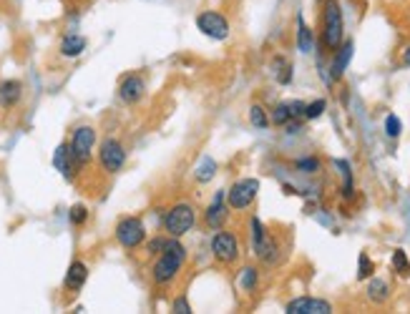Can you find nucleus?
Instances as JSON below:
<instances>
[{
    "label": "nucleus",
    "mask_w": 410,
    "mask_h": 314,
    "mask_svg": "<svg viewBox=\"0 0 410 314\" xmlns=\"http://www.w3.org/2000/svg\"><path fill=\"white\" fill-rule=\"evenodd\" d=\"M184 262H186V249H184V244L179 241V239L171 237L166 249L159 254L156 262H154V267H152L154 284H159V287L171 284L179 276V271H182Z\"/></svg>",
    "instance_id": "obj_1"
},
{
    "label": "nucleus",
    "mask_w": 410,
    "mask_h": 314,
    "mask_svg": "<svg viewBox=\"0 0 410 314\" xmlns=\"http://www.w3.org/2000/svg\"><path fill=\"white\" fill-rule=\"evenodd\" d=\"M161 226H164V232L174 239H182L191 232L196 226V211L191 204H174L169 211L164 214V219H161Z\"/></svg>",
    "instance_id": "obj_2"
},
{
    "label": "nucleus",
    "mask_w": 410,
    "mask_h": 314,
    "mask_svg": "<svg viewBox=\"0 0 410 314\" xmlns=\"http://www.w3.org/2000/svg\"><path fill=\"white\" fill-rule=\"evenodd\" d=\"M342 31H345V23H342V10L337 0H325V6H322V43H325V48H337L342 43Z\"/></svg>",
    "instance_id": "obj_3"
},
{
    "label": "nucleus",
    "mask_w": 410,
    "mask_h": 314,
    "mask_svg": "<svg viewBox=\"0 0 410 314\" xmlns=\"http://www.w3.org/2000/svg\"><path fill=\"white\" fill-rule=\"evenodd\" d=\"M257 194H259V181L252 179V176H247V179H240V181H234L227 188V204L234 211H244V209H249L254 204Z\"/></svg>",
    "instance_id": "obj_4"
},
{
    "label": "nucleus",
    "mask_w": 410,
    "mask_h": 314,
    "mask_svg": "<svg viewBox=\"0 0 410 314\" xmlns=\"http://www.w3.org/2000/svg\"><path fill=\"white\" fill-rule=\"evenodd\" d=\"M249 239H252L254 254H257L265 264H274V257H277V241H274V237L262 226V221H259L257 216L249 221Z\"/></svg>",
    "instance_id": "obj_5"
},
{
    "label": "nucleus",
    "mask_w": 410,
    "mask_h": 314,
    "mask_svg": "<svg viewBox=\"0 0 410 314\" xmlns=\"http://www.w3.org/2000/svg\"><path fill=\"white\" fill-rule=\"evenodd\" d=\"M116 241H119L124 249H139L146 239V226L139 216H124L116 224Z\"/></svg>",
    "instance_id": "obj_6"
},
{
    "label": "nucleus",
    "mask_w": 410,
    "mask_h": 314,
    "mask_svg": "<svg viewBox=\"0 0 410 314\" xmlns=\"http://www.w3.org/2000/svg\"><path fill=\"white\" fill-rule=\"evenodd\" d=\"M242 249H240V239L237 234L224 232V229H217V234L212 237V257L219 264H234L240 259Z\"/></svg>",
    "instance_id": "obj_7"
},
{
    "label": "nucleus",
    "mask_w": 410,
    "mask_h": 314,
    "mask_svg": "<svg viewBox=\"0 0 410 314\" xmlns=\"http://www.w3.org/2000/svg\"><path fill=\"white\" fill-rule=\"evenodd\" d=\"M98 163L106 174H119L126 163V149L119 138H103L98 146Z\"/></svg>",
    "instance_id": "obj_8"
},
{
    "label": "nucleus",
    "mask_w": 410,
    "mask_h": 314,
    "mask_svg": "<svg viewBox=\"0 0 410 314\" xmlns=\"http://www.w3.org/2000/svg\"><path fill=\"white\" fill-rule=\"evenodd\" d=\"M71 151H73V156H76V161L81 163V166H86V163L94 158V146H96V128L94 126H78L76 131H73V136H71Z\"/></svg>",
    "instance_id": "obj_9"
},
{
    "label": "nucleus",
    "mask_w": 410,
    "mask_h": 314,
    "mask_svg": "<svg viewBox=\"0 0 410 314\" xmlns=\"http://www.w3.org/2000/svg\"><path fill=\"white\" fill-rule=\"evenodd\" d=\"M196 28L212 40H227L229 38V20L219 10H204L196 15Z\"/></svg>",
    "instance_id": "obj_10"
},
{
    "label": "nucleus",
    "mask_w": 410,
    "mask_h": 314,
    "mask_svg": "<svg viewBox=\"0 0 410 314\" xmlns=\"http://www.w3.org/2000/svg\"><path fill=\"white\" fill-rule=\"evenodd\" d=\"M287 314H330L332 312V304L328 299H320V297H295V299L287 301L284 307Z\"/></svg>",
    "instance_id": "obj_11"
},
{
    "label": "nucleus",
    "mask_w": 410,
    "mask_h": 314,
    "mask_svg": "<svg viewBox=\"0 0 410 314\" xmlns=\"http://www.w3.org/2000/svg\"><path fill=\"white\" fill-rule=\"evenodd\" d=\"M144 94H146V81L141 73L124 75V81L119 83V98L124 100V103H129V106L139 103V100L144 98Z\"/></svg>",
    "instance_id": "obj_12"
},
{
    "label": "nucleus",
    "mask_w": 410,
    "mask_h": 314,
    "mask_svg": "<svg viewBox=\"0 0 410 314\" xmlns=\"http://www.w3.org/2000/svg\"><path fill=\"white\" fill-rule=\"evenodd\" d=\"M224 201H227V191H219V194L214 196V201L207 207V211H204V224H207V229H212V232L221 229L229 216V204H224Z\"/></svg>",
    "instance_id": "obj_13"
},
{
    "label": "nucleus",
    "mask_w": 410,
    "mask_h": 314,
    "mask_svg": "<svg viewBox=\"0 0 410 314\" xmlns=\"http://www.w3.org/2000/svg\"><path fill=\"white\" fill-rule=\"evenodd\" d=\"M53 166L61 171V176H64L66 181H73L76 171L81 169V163L76 161V156H73V151H71L68 144H61L56 149V154H53Z\"/></svg>",
    "instance_id": "obj_14"
},
{
    "label": "nucleus",
    "mask_w": 410,
    "mask_h": 314,
    "mask_svg": "<svg viewBox=\"0 0 410 314\" xmlns=\"http://www.w3.org/2000/svg\"><path fill=\"white\" fill-rule=\"evenodd\" d=\"M353 50H355L353 40H345V43H340L337 48H335L332 66H330V75H332L335 81H340L342 73L347 70V66H350V58H353Z\"/></svg>",
    "instance_id": "obj_15"
},
{
    "label": "nucleus",
    "mask_w": 410,
    "mask_h": 314,
    "mask_svg": "<svg viewBox=\"0 0 410 314\" xmlns=\"http://www.w3.org/2000/svg\"><path fill=\"white\" fill-rule=\"evenodd\" d=\"M86 279H89V264L81 262V259L71 262L68 271H66V279H64L66 292H78V289H83Z\"/></svg>",
    "instance_id": "obj_16"
},
{
    "label": "nucleus",
    "mask_w": 410,
    "mask_h": 314,
    "mask_svg": "<svg viewBox=\"0 0 410 314\" xmlns=\"http://www.w3.org/2000/svg\"><path fill=\"white\" fill-rule=\"evenodd\" d=\"M86 45H89V40L83 36H78V33H68V36H64V40H61V45H58V53L64 58H78L86 50Z\"/></svg>",
    "instance_id": "obj_17"
},
{
    "label": "nucleus",
    "mask_w": 410,
    "mask_h": 314,
    "mask_svg": "<svg viewBox=\"0 0 410 314\" xmlns=\"http://www.w3.org/2000/svg\"><path fill=\"white\" fill-rule=\"evenodd\" d=\"M20 96H23V83L20 81L10 78V81L0 83V106L3 108H13L20 100Z\"/></svg>",
    "instance_id": "obj_18"
},
{
    "label": "nucleus",
    "mask_w": 410,
    "mask_h": 314,
    "mask_svg": "<svg viewBox=\"0 0 410 314\" xmlns=\"http://www.w3.org/2000/svg\"><path fill=\"white\" fill-rule=\"evenodd\" d=\"M388 297H390V284L385 282V279H380V276L370 279V284H367V299L372 304H383V301H388Z\"/></svg>",
    "instance_id": "obj_19"
},
{
    "label": "nucleus",
    "mask_w": 410,
    "mask_h": 314,
    "mask_svg": "<svg viewBox=\"0 0 410 314\" xmlns=\"http://www.w3.org/2000/svg\"><path fill=\"white\" fill-rule=\"evenodd\" d=\"M237 282H240L244 294H254L259 287V271L254 269V267H244V269L240 271V279H237Z\"/></svg>",
    "instance_id": "obj_20"
},
{
    "label": "nucleus",
    "mask_w": 410,
    "mask_h": 314,
    "mask_svg": "<svg viewBox=\"0 0 410 314\" xmlns=\"http://www.w3.org/2000/svg\"><path fill=\"white\" fill-rule=\"evenodd\" d=\"M315 45V38H312V31L307 28V23L302 20V15L297 18V48L302 50V53H309Z\"/></svg>",
    "instance_id": "obj_21"
},
{
    "label": "nucleus",
    "mask_w": 410,
    "mask_h": 314,
    "mask_svg": "<svg viewBox=\"0 0 410 314\" xmlns=\"http://www.w3.org/2000/svg\"><path fill=\"white\" fill-rule=\"evenodd\" d=\"M270 121L274 126H287L292 121V108H290V100H282V103H277V106L272 108V116Z\"/></svg>",
    "instance_id": "obj_22"
},
{
    "label": "nucleus",
    "mask_w": 410,
    "mask_h": 314,
    "mask_svg": "<svg viewBox=\"0 0 410 314\" xmlns=\"http://www.w3.org/2000/svg\"><path fill=\"white\" fill-rule=\"evenodd\" d=\"M249 124L254 126V128H259V131H265V128H270V116H267V111L259 103H254L252 108H249Z\"/></svg>",
    "instance_id": "obj_23"
},
{
    "label": "nucleus",
    "mask_w": 410,
    "mask_h": 314,
    "mask_svg": "<svg viewBox=\"0 0 410 314\" xmlns=\"http://www.w3.org/2000/svg\"><path fill=\"white\" fill-rule=\"evenodd\" d=\"M214 174H217V161H214V158H204L202 166L196 169V181L207 184V181H212V179H214Z\"/></svg>",
    "instance_id": "obj_24"
},
{
    "label": "nucleus",
    "mask_w": 410,
    "mask_h": 314,
    "mask_svg": "<svg viewBox=\"0 0 410 314\" xmlns=\"http://www.w3.org/2000/svg\"><path fill=\"white\" fill-rule=\"evenodd\" d=\"M335 166L340 169L342 179H345V186H342V194H345V199H350V196H353V171H350V163L342 161V158H337V161H335Z\"/></svg>",
    "instance_id": "obj_25"
},
{
    "label": "nucleus",
    "mask_w": 410,
    "mask_h": 314,
    "mask_svg": "<svg viewBox=\"0 0 410 314\" xmlns=\"http://www.w3.org/2000/svg\"><path fill=\"white\" fill-rule=\"evenodd\" d=\"M393 269H395L397 274H403V276H408V274H410L408 254H405L403 249H395V251H393Z\"/></svg>",
    "instance_id": "obj_26"
},
{
    "label": "nucleus",
    "mask_w": 410,
    "mask_h": 314,
    "mask_svg": "<svg viewBox=\"0 0 410 314\" xmlns=\"http://www.w3.org/2000/svg\"><path fill=\"white\" fill-rule=\"evenodd\" d=\"M375 274V264L370 262V257H367L365 251L360 254V259H358V279L363 282V279H370V276Z\"/></svg>",
    "instance_id": "obj_27"
},
{
    "label": "nucleus",
    "mask_w": 410,
    "mask_h": 314,
    "mask_svg": "<svg viewBox=\"0 0 410 314\" xmlns=\"http://www.w3.org/2000/svg\"><path fill=\"white\" fill-rule=\"evenodd\" d=\"M274 70H277V81L282 86H287L292 81V66L284 58H274Z\"/></svg>",
    "instance_id": "obj_28"
},
{
    "label": "nucleus",
    "mask_w": 410,
    "mask_h": 314,
    "mask_svg": "<svg viewBox=\"0 0 410 314\" xmlns=\"http://www.w3.org/2000/svg\"><path fill=\"white\" fill-rule=\"evenodd\" d=\"M400 131H403L400 119H397L395 113H388V116H385V133H388V138H397Z\"/></svg>",
    "instance_id": "obj_29"
},
{
    "label": "nucleus",
    "mask_w": 410,
    "mask_h": 314,
    "mask_svg": "<svg viewBox=\"0 0 410 314\" xmlns=\"http://www.w3.org/2000/svg\"><path fill=\"white\" fill-rule=\"evenodd\" d=\"M325 108H328V103H325L322 98L312 100V103H307V108H305V119H307V121L320 119L322 113H325Z\"/></svg>",
    "instance_id": "obj_30"
},
{
    "label": "nucleus",
    "mask_w": 410,
    "mask_h": 314,
    "mask_svg": "<svg viewBox=\"0 0 410 314\" xmlns=\"http://www.w3.org/2000/svg\"><path fill=\"white\" fill-rule=\"evenodd\" d=\"M68 219H71V224H73V226L86 224V219H89V209L83 207V204H76V207H71Z\"/></svg>",
    "instance_id": "obj_31"
},
{
    "label": "nucleus",
    "mask_w": 410,
    "mask_h": 314,
    "mask_svg": "<svg viewBox=\"0 0 410 314\" xmlns=\"http://www.w3.org/2000/svg\"><path fill=\"white\" fill-rule=\"evenodd\" d=\"M169 234H166V237H154L152 241H149V244H146V251H149V254H152V257H159V254H161V251L166 249V244H169Z\"/></svg>",
    "instance_id": "obj_32"
},
{
    "label": "nucleus",
    "mask_w": 410,
    "mask_h": 314,
    "mask_svg": "<svg viewBox=\"0 0 410 314\" xmlns=\"http://www.w3.org/2000/svg\"><path fill=\"white\" fill-rule=\"evenodd\" d=\"M295 166H297V171H302V174H315V171H320V158H315V156L300 158Z\"/></svg>",
    "instance_id": "obj_33"
},
{
    "label": "nucleus",
    "mask_w": 410,
    "mask_h": 314,
    "mask_svg": "<svg viewBox=\"0 0 410 314\" xmlns=\"http://www.w3.org/2000/svg\"><path fill=\"white\" fill-rule=\"evenodd\" d=\"M171 312H179V314H189L191 312V304H189V299L186 297H177V299L171 301Z\"/></svg>",
    "instance_id": "obj_34"
},
{
    "label": "nucleus",
    "mask_w": 410,
    "mask_h": 314,
    "mask_svg": "<svg viewBox=\"0 0 410 314\" xmlns=\"http://www.w3.org/2000/svg\"><path fill=\"white\" fill-rule=\"evenodd\" d=\"M403 66H408V68H410V45L403 50Z\"/></svg>",
    "instance_id": "obj_35"
}]
</instances>
